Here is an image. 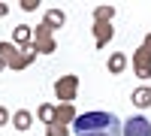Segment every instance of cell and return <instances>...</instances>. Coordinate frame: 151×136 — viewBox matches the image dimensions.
Segmentation results:
<instances>
[{
	"label": "cell",
	"instance_id": "8992f818",
	"mask_svg": "<svg viewBox=\"0 0 151 136\" xmlns=\"http://www.w3.org/2000/svg\"><path fill=\"white\" fill-rule=\"evenodd\" d=\"M112 36H115V30H112V21H94V42H97V48L109 45Z\"/></svg>",
	"mask_w": 151,
	"mask_h": 136
},
{
	"label": "cell",
	"instance_id": "ac0fdd59",
	"mask_svg": "<svg viewBox=\"0 0 151 136\" xmlns=\"http://www.w3.org/2000/svg\"><path fill=\"white\" fill-rule=\"evenodd\" d=\"M21 9H24V12H33V9H40V0H21Z\"/></svg>",
	"mask_w": 151,
	"mask_h": 136
},
{
	"label": "cell",
	"instance_id": "3957f363",
	"mask_svg": "<svg viewBox=\"0 0 151 136\" xmlns=\"http://www.w3.org/2000/svg\"><path fill=\"white\" fill-rule=\"evenodd\" d=\"M79 94V76H60L55 82V97L60 103H73Z\"/></svg>",
	"mask_w": 151,
	"mask_h": 136
},
{
	"label": "cell",
	"instance_id": "277c9868",
	"mask_svg": "<svg viewBox=\"0 0 151 136\" xmlns=\"http://www.w3.org/2000/svg\"><path fill=\"white\" fill-rule=\"evenodd\" d=\"M133 73H136V79H151V52L145 45H139L133 52Z\"/></svg>",
	"mask_w": 151,
	"mask_h": 136
},
{
	"label": "cell",
	"instance_id": "d6986e66",
	"mask_svg": "<svg viewBox=\"0 0 151 136\" xmlns=\"http://www.w3.org/2000/svg\"><path fill=\"white\" fill-rule=\"evenodd\" d=\"M9 121H12V115L6 112V106H0V127H6Z\"/></svg>",
	"mask_w": 151,
	"mask_h": 136
},
{
	"label": "cell",
	"instance_id": "7402d4cb",
	"mask_svg": "<svg viewBox=\"0 0 151 136\" xmlns=\"http://www.w3.org/2000/svg\"><path fill=\"white\" fill-rule=\"evenodd\" d=\"M3 70H6V60H3V58H0V73H3Z\"/></svg>",
	"mask_w": 151,
	"mask_h": 136
},
{
	"label": "cell",
	"instance_id": "30bf717a",
	"mask_svg": "<svg viewBox=\"0 0 151 136\" xmlns=\"http://www.w3.org/2000/svg\"><path fill=\"white\" fill-rule=\"evenodd\" d=\"M30 121H33L30 109H18V112L12 115V127H15V130H21V133H27V130H30Z\"/></svg>",
	"mask_w": 151,
	"mask_h": 136
},
{
	"label": "cell",
	"instance_id": "9c48e42d",
	"mask_svg": "<svg viewBox=\"0 0 151 136\" xmlns=\"http://www.w3.org/2000/svg\"><path fill=\"white\" fill-rule=\"evenodd\" d=\"M12 42H15V45H21V48L33 45V30L27 27V24H18V27L12 30Z\"/></svg>",
	"mask_w": 151,
	"mask_h": 136
},
{
	"label": "cell",
	"instance_id": "7a4b0ae2",
	"mask_svg": "<svg viewBox=\"0 0 151 136\" xmlns=\"http://www.w3.org/2000/svg\"><path fill=\"white\" fill-rule=\"evenodd\" d=\"M33 48H36V55H55L58 52V42L52 36V27H48L45 21L33 27Z\"/></svg>",
	"mask_w": 151,
	"mask_h": 136
},
{
	"label": "cell",
	"instance_id": "52a82bcc",
	"mask_svg": "<svg viewBox=\"0 0 151 136\" xmlns=\"http://www.w3.org/2000/svg\"><path fill=\"white\" fill-rule=\"evenodd\" d=\"M79 118L76 115V109H73V103H60V106H55V124H73V121Z\"/></svg>",
	"mask_w": 151,
	"mask_h": 136
},
{
	"label": "cell",
	"instance_id": "5b68a950",
	"mask_svg": "<svg viewBox=\"0 0 151 136\" xmlns=\"http://www.w3.org/2000/svg\"><path fill=\"white\" fill-rule=\"evenodd\" d=\"M121 136H151V121L145 115H133V118L124 121Z\"/></svg>",
	"mask_w": 151,
	"mask_h": 136
},
{
	"label": "cell",
	"instance_id": "9a60e30c",
	"mask_svg": "<svg viewBox=\"0 0 151 136\" xmlns=\"http://www.w3.org/2000/svg\"><path fill=\"white\" fill-rule=\"evenodd\" d=\"M36 118L45 121V124H52V121H55V106L52 103H42L40 109H36Z\"/></svg>",
	"mask_w": 151,
	"mask_h": 136
},
{
	"label": "cell",
	"instance_id": "5bb4252c",
	"mask_svg": "<svg viewBox=\"0 0 151 136\" xmlns=\"http://www.w3.org/2000/svg\"><path fill=\"white\" fill-rule=\"evenodd\" d=\"M18 52H21V48L15 45V42H0V58H3L6 60V67L12 64V60H15L18 58Z\"/></svg>",
	"mask_w": 151,
	"mask_h": 136
},
{
	"label": "cell",
	"instance_id": "8fae6325",
	"mask_svg": "<svg viewBox=\"0 0 151 136\" xmlns=\"http://www.w3.org/2000/svg\"><path fill=\"white\" fill-rule=\"evenodd\" d=\"M133 106L136 109H148L151 106V88H148V85H142V88L133 91Z\"/></svg>",
	"mask_w": 151,
	"mask_h": 136
},
{
	"label": "cell",
	"instance_id": "4fadbf2b",
	"mask_svg": "<svg viewBox=\"0 0 151 136\" xmlns=\"http://www.w3.org/2000/svg\"><path fill=\"white\" fill-rule=\"evenodd\" d=\"M45 24H48V27H64V24H67V12L64 9H48L45 12Z\"/></svg>",
	"mask_w": 151,
	"mask_h": 136
},
{
	"label": "cell",
	"instance_id": "2e32d148",
	"mask_svg": "<svg viewBox=\"0 0 151 136\" xmlns=\"http://www.w3.org/2000/svg\"><path fill=\"white\" fill-rule=\"evenodd\" d=\"M115 18V6H97L94 9V21H112Z\"/></svg>",
	"mask_w": 151,
	"mask_h": 136
},
{
	"label": "cell",
	"instance_id": "ba28073f",
	"mask_svg": "<svg viewBox=\"0 0 151 136\" xmlns=\"http://www.w3.org/2000/svg\"><path fill=\"white\" fill-rule=\"evenodd\" d=\"M33 60H36V48L27 45V48H21V52H18V58L9 64V70H24V67H30Z\"/></svg>",
	"mask_w": 151,
	"mask_h": 136
},
{
	"label": "cell",
	"instance_id": "6da1fadb",
	"mask_svg": "<svg viewBox=\"0 0 151 136\" xmlns=\"http://www.w3.org/2000/svg\"><path fill=\"white\" fill-rule=\"evenodd\" d=\"M121 118L115 112H85L73 121L76 136H121Z\"/></svg>",
	"mask_w": 151,
	"mask_h": 136
},
{
	"label": "cell",
	"instance_id": "e0dca14e",
	"mask_svg": "<svg viewBox=\"0 0 151 136\" xmlns=\"http://www.w3.org/2000/svg\"><path fill=\"white\" fill-rule=\"evenodd\" d=\"M45 136H70V130L64 124H55L52 121V124H45Z\"/></svg>",
	"mask_w": 151,
	"mask_h": 136
},
{
	"label": "cell",
	"instance_id": "7c38bea8",
	"mask_svg": "<svg viewBox=\"0 0 151 136\" xmlns=\"http://www.w3.org/2000/svg\"><path fill=\"white\" fill-rule=\"evenodd\" d=\"M109 73H112V76H118V73H124V70H127V55H124V52H115V55H112L109 58Z\"/></svg>",
	"mask_w": 151,
	"mask_h": 136
},
{
	"label": "cell",
	"instance_id": "ffe728a7",
	"mask_svg": "<svg viewBox=\"0 0 151 136\" xmlns=\"http://www.w3.org/2000/svg\"><path fill=\"white\" fill-rule=\"evenodd\" d=\"M3 15H9V6H6V3H0V18H3Z\"/></svg>",
	"mask_w": 151,
	"mask_h": 136
},
{
	"label": "cell",
	"instance_id": "44dd1931",
	"mask_svg": "<svg viewBox=\"0 0 151 136\" xmlns=\"http://www.w3.org/2000/svg\"><path fill=\"white\" fill-rule=\"evenodd\" d=\"M142 45H145V48H148V52H151V33L145 36V42H142Z\"/></svg>",
	"mask_w": 151,
	"mask_h": 136
}]
</instances>
